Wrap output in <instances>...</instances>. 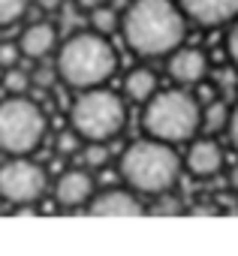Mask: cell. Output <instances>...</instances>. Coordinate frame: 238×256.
<instances>
[{
  "label": "cell",
  "instance_id": "cell-1",
  "mask_svg": "<svg viewBox=\"0 0 238 256\" xmlns=\"http://www.w3.org/2000/svg\"><path fill=\"white\" fill-rule=\"evenodd\" d=\"M121 34L139 58H163L184 42L187 16L175 0H133L121 18Z\"/></svg>",
  "mask_w": 238,
  "mask_h": 256
},
{
  "label": "cell",
  "instance_id": "cell-2",
  "mask_svg": "<svg viewBox=\"0 0 238 256\" xmlns=\"http://www.w3.org/2000/svg\"><path fill=\"white\" fill-rule=\"evenodd\" d=\"M58 78L76 90H88V88H100L106 84L114 70H118V54L108 46L106 34L96 30H82L76 36H70L60 52H58Z\"/></svg>",
  "mask_w": 238,
  "mask_h": 256
},
{
  "label": "cell",
  "instance_id": "cell-3",
  "mask_svg": "<svg viewBox=\"0 0 238 256\" xmlns=\"http://www.w3.org/2000/svg\"><path fill=\"white\" fill-rule=\"evenodd\" d=\"M121 178L133 193L163 196L181 178V157L169 142L139 139L121 157Z\"/></svg>",
  "mask_w": 238,
  "mask_h": 256
},
{
  "label": "cell",
  "instance_id": "cell-4",
  "mask_svg": "<svg viewBox=\"0 0 238 256\" xmlns=\"http://www.w3.org/2000/svg\"><path fill=\"white\" fill-rule=\"evenodd\" d=\"M142 126L151 139L181 145L190 142L202 130V106L193 94L175 88V90H157L142 112Z\"/></svg>",
  "mask_w": 238,
  "mask_h": 256
},
{
  "label": "cell",
  "instance_id": "cell-5",
  "mask_svg": "<svg viewBox=\"0 0 238 256\" xmlns=\"http://www.w3.org/2000/svg\"><path fill=\"white\" fill-rule=\"evenodd\" d=\"M70 124L84 142H112L114 136H121L124 124H127V108L124 100L114 90L88 88L76 96L70 108Z\"/></svg>",
  "mask_w": 238,
  "mask_h": 256
},
{
  "label": "cell",
  "instance_id": "cell-6",
  "mask_svg": "<svg viewBox=\"0 0 238 256\" xmlns=\"http://www.w3.org/2000/svg\"><path fill=\"white\" fill-rule=\"evenodd\" d=\"M46 139V114L34 100L12 94L0 102V151L10 157L34 154Z\"/></svg>",
  "mask_w": 238,
  "mask_h": 256
},
{
  "label": "cell",
  "instance_id": "cell-7",
  "mask_svg": "<svg viewBox=\"0 0 238 256\" xmlns=\"http://www.w3.org/2000/svg\"><path fill=\"white\" fill-rule=\"evenodd\" d=\"M46 187H48L46 169L28 157H12L10 163L0 166V199L10 205L28 208L42 199Z\"/></svg>",
  "mask_w": 238,
  "mask_h": 256
},
{
  "label": "cell",
  "instance_id": "cell-8",
  "mask_svg": "<svg viewBox=\"0 0 238 256\" xmlns=\"http://www.w3.org/2000/svg\"><path fill=\"white\" fill-rule=\"evenodd\" d=\"M88 211L94 217H139V214H145V205L139 202V196L133 190L108 187V190L90 196Z\"/></svg>",
  "mask_w": 238,
  "mask_h": 256
},
{
  "label": "cell",
  "instance_id": "cell-9",
  "mask_svg": "<svg viewBox=\"0 0 238 256\" xmlns=\"http://www.w3.org/2000/svg\"><path fill=\"white\" fill-rule=\"evenodd\" d=\"M187 22H196L202 28H220L229 24L238 16V0H175Z\"/></svg>",
  "mask_w": 238,
  "mask_h": 256
},
{
  "label": "cell",
  "instance_id": "cell-10",
  "mask_svg": "<svg viewBox=\"0 0 238 256\" xmlns=\"http://www.w3.org/2000/svg\"><path fill=\"white\" fill-rule=\"evenodd\" d=\"M169 76L184 84V88H193L199 84L205 76H208V58L202 48H175L169 54Z\"/></svg>",
  "mask_w": 238,
  "mask_h": 256
},
{
  "label": "cell",
  "instance_id": "cell-11",
  "mask_svg": "<svg viewBox=\"0 0 238 256\" xmlns=\"http://www.w3.org/2000/svg\"><path fill=\"white\" fill-rule=\"evenodd\" d=\"M187 172L196 175V178H214L220 175L223 169V148L214 142V139H190V148H187Z\"/></svg>",
  "mask_w": 238,
  "mask_h": 256
},
{
  "label": "cell",
  "instance_id": "cell-12",
  "mask_svg": "<svg viewBox=\"0 0 238 256\" xmlns=\"http://www.w3.org/2000/svg\"><path fill=\"white\" fill-rule=\"evenodd\" d=\"M90 196H94V178L88 169H66L54 184V199L64 208H78L90 202Z\"/></svg>",
  "mask_w": 238,
  "mask_h": 256
},
{
  "label": "cell",
  "instance_id": "cell-13",
  "mask_svg": "<svg viewBox=\"0 0 238 256\" xmlns=\"http://www.w3.org/2000/svg\"><path fill=\"white\" fill-rule=\"evenodd\" d=\"M54 46H58V30H54L48 22L28 24L24 34H22V40H18L22 54L30 58V60H42V58H48V54L54 52Z\"/></svg>",
  "mask_w": 238,
  "mask_h": 256
},
{
  "label": "cell",
  "instance_id": "cell-14",
  "mask_svg": "<svg viewBox=\"0 0 238 256\" xmlns=\"http://www.w3.org/2000/svg\"><path fill=\"white\" fill-rule=\"evenodd\" d=\"M124 94H127V100L145 106V102L157 94V76H154V70H148V66H136V70L124 78Z\"/></svg>",
  "mask_w": 238,
  "mask_h": 256
},
{
  "label": "cell",
  "instance_id": "cell-15",
  "mask_svg": "<svg viewBox=\"0 0 238 256\" xmlns=\"http://www.w3.org/2000/svg\"><path fill=\"white\" fill-rule=\"evenodd\" d=\"M229 124V106L226 102H211L208 108H202V130L208 133H220Z\"/></svg>",
  "mask_w": 238,
  "mask_h": 256
},
{
  "label": "cell",
  "instance_id": "cell-16",
  "mask_svg": "<svg viewBox=\"0 0 238 256\" xmlns=\"http://www.w3.org/2000/svg\"><path fill=\"white\" fill-rule=\"evenodd\" d=\"M90 28H94L96 34H112V30L118 28V12L108 10L106 4H102V6H94V10H90Z\"/></svg>",
  "mask_w": 238,
  "mask_h": 256
},
{
  "label": "cell",
  "instance_id": "cell-17",
  "mask_svg": "<svg viewBox=\"0 0 238 256\" xmlns=\"http://www.w3.org/2000/svg\"><path fill=\"white\" fill-rule=\"evenodd\" d=\"M82 163L84 169H102L108 163V148L106 142H88L84 151H82Z\"/></svg>",
  "mask_w": 238,
  "mask_h": 256
},
{
  "label": "cell",
  "instance_id": "cell-18",
  "mask_svg": "<svg viewBox=\"0 0 238 256\" xmlns=\"http://www.w3.org/2000/svg\"><path fill=\"white\" fill-rule=\"evenodd\" d=\"M28 12V0H0V28L16 24Z\"/></svg>",
  "mask_w": 238,
  "mask_h": 256
},
{
  "label": "cell",
  "instance_id": "cell-19",
  "mask_svg": "<svg viewBox=\"0 0 238 256\" xmlns=\"http://www.w3.org/2000/svg\"><path fill=\"white\" fill-rule=\"evenodd\" d=\"M4 84H6L10 94H24V90L30 88V76L22 72L18 66H10V70L4 72Z\"/></svg>",
  "mask_w": 238,
  "mask_h": 256
},
{
  "label": "cell",
  "instance_id": "cell-20",
  "mask_svg": "<svg viewBox=\"0 0 238 256\" xmlns=\"http://www.w3.org/2000/svg\"><path fill=\"white\" fill-rule=\"evenodd\" d=\"M54 78H58V70H52V66H46V64L30 72V84H36L40 90H48V88L54 84Z\"/></svg>",
  "mask_w": 238,
  "mask_h": 256
},
{
  "label": "cell",
  "instance_id": "cell-21",
  "mask_svg": "<svg viewBox=\"0 0 238 256\" xmlns=\"http://www.w3.org/2000/svg\"><path fill=\"white\" fill-rule=\"evenodd\" d=\"M18 58H22V48H18V42H0V70L18 66Z\"/></svg>",
  "mask_w": 238,
  "mask_h": 256
},
{
  "label": "cell",
  "instance_id": "cell-22",
  "mask_svg": "<svg viewBox=\"0 0 238 256\" xmlns=\"http://www.w3.org/2000/svg\"><path fill=\"white\" fill-rule=\"evenodd\" d=\"M232 28H229V36H226V52H229V60L238 66V16L229 22Z\"/></svg>",
  "mask_w": 238,
  "mask_h": 256
},
{
  "label": "cell",
  "instance_id": "cell-23",
  "mask_svg": "<svg viewBox=\"0 0 238 256\" xmlns=\"http://www.w3.org/2000/svg\"><path fill=\"white\" fill-rule=\"evenodd\" d=\"M76 148H78V133H76V130H70V133H64V136L58 139V151H60L64 157H70Z\"/></svg>",
  "mask_w": 238,
  "mask_h": 256
},
{
  "label": "cell",
  "instance_id": "cell-24",
  "mask_svg": "<svg viewBox=\"0 0 238 256\" xmlns=\"http://www.w3.org/2000/svg\"><path fill=\"white\" fill-rule=\"evenodd\" d=\"M226 133H229L232 148L238 151V106H235V108H229V124H226Z\"/></svg>",
  "mask_w": 238,
  "mask_h": 256
},
{
  "label": "cell",
  "instance_id": "cell-25",
  "mask_svg": "<svg viewBox=\"0 0 238 256\" xmlns=\"http://www.w3.org/2000/svg\"><path fill=\"white\" fill-rule=\"evenodd\" d=\"M157 199H160V205L154 208V214H178V211H181V208H178V202H172L166 193H163V196H157Z\"/></svg>",
  "mask_w": 238,
  "mask_h": 256
},
{
  "label": "cell",
  "instance_id": "cell-26",
  "mask_svg": "<svg viewBox=\"0 0 238 256\" xmlns=\"http://www.w3.org/2000/svg\"><path fill=\"white\" fill-rule=\"evenodd\" d=\"M36 6H40V10H46V12H54V10H60V6H64V0H36Z\"/></svg>",
  "mask_w": 238,
  "mask_h": 256
},
{
  "label": "cell",
  "instance_id": "cell-27",
  "mask_svg": "<svg viewBox=\"0 0 238 256\" xmlns=\"http://www.w3.org/2000/svg\"><path fill=\"white\" fill-rule=\"evenodd\" d=\"M226 181H229V190H235V193H238V166H232V169H229Z\"/></svg>",
  "mask_w": 238,
  "mask_h": 256
},
{
  "label": "cell",
  "instance_id": "cell-28",
  "mask_svg": "<svg viewBox=\"0 0 238 256\" xmlns=\"http://www.w3.org/2000/svg\"><path fill=\"white\" fill-rule=\"evenodd\" d=\"M76 4H78L82 10H88V12H90L94 6H102V4H108V0H76Z\"/></svg>",
  "mask_w": 238,
  "mask_h": 256
},
{
  "label": "cell",
  "instance_id": "cell-29",
  "mask_svg": "<svg viewBox=\"0 0 238 256\" xmlns=\"http://www.w3.org/2000/svg\"><path fill=\"white\" fill-rule=\"evenodd\" d=\"M0 214H4V199H0Z\"/></svg>",
  "mask_w": 238,
  "mask_h": 256
}]
</instances>
